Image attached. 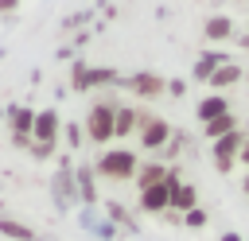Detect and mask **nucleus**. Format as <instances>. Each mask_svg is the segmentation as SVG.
<instances>
[{"label":"nucleus","instance_id":"1","mask_svg":"<svg viewBox=\"0 0 249 241\" xmlns=\"http://www.w3.org/2000/svg\"><path fill=\"white\" fill-rule=\"evenodd\" d=\"M136 167H140V155L132 148H105L93 163V171L109 183H132L136 179Z\"/></svg>","mask_w":249,"mask_h":241},{"label":"nucleus","instance_id":"2","mask_svg":"<svg viewBox=\"0 0 249 241\" xmlns=\"http://www.w3.org/2000/svg\"><path fill=\"white\" fill-rule=\"evenodd\" d=\"M113 120H117V105H113V101H93V105H89V113H86V120H82L86 140H89V144H97V148L113 144V140H117Z\"/></svg>","mask_w":249,"mask_h":241},{"label":"nucleus","instance_id":"3","mask_svg":"<svg viewBox=\"0 0 249 241\" xmlns=\"http://www.w3.org/2000/svg\"><path fill=\"white\" fill-rule=\"evenodd\" d=\"M136 136H140V148L144 152H163L167 148V140L175 136V128H171V120H163V117H152V113H140V128H136Z\"/></svg>","mask_w":249,"mask_h":241},{"label":"nucleus","instance_id":"4","mask_svg":"<svg viewBox=\"0 0 249 241\" xmlns=\"http://www.w3.org/2000/svg\"><path fill=\"white\" fill-rule=\"evenodd\" d=\"M121 86H124L132 97H140V101H156V97L167 93V78L156 74V70H136V74L121 78Z\"/></svg>","mask_w":249,"mask_h":241},{"label":"nucleus","instance_id":"5","mask_svg":"<svg viewBox=\"0 0 249 241\" xmlns=\"http://www.w3.org/2000/svg\"><path fill=\"white\" fill-rule=\"evenodd\" d=\"M241 144H245V132H241V128H233L230 136H222V140H214V148H210V159H214V167H218V175H226V171H233V163H237V155H241Z\"/></svg>","mask_w":249,"mask_h":241},{"label":"nucleus","instance_id":"6","mask_svg":"<svg viewBox=\"0 0 249 241\" xmlns=\"http://www.w3.org/2000/svg\"><path fill=\"white\" fill-rule=\"evenodd\" d=\"M58 136H62V117H58V109H39V113H35V124H31V140L58 144Z\"/></svg>","mask_w":249,"mask_h":241},{"label":"nucleus","instance_id":"7","mask_svg":"<svg viewBox=\"0 0 249 241\" xmlns=\"http://www.w3.org/2000/svg\"><path fill=\"white\" fill-rule=\"evenodd\" d=\"M140 210L144 214H167L171 210V179H163L156 187H144L140 190Z\"/></svg>","mask_w":249,"mask_h":241},{"label":"nucleus","instance_id":"8","mask_svg":"<svg viewBox=\"0 0 249 241\" xmlns=\"http://www.w3.org/2000/svg\"><path fill=\"white\" fill-rule=\"evenodd\" d=\"M167 179H171V214H187V210H195V206H198V190H195V183H183L175 171H171Z\"/></svg>","mask_w":249,"mask_h":241},{"label":"nucleus","instance_id":"9","mask_svg":"<svg viewBox=\"0 0 249 241\" xmlns=\"http://www.w3.org/2000/svg\"><path fill=\"white\" fill-rule=\"evenodd\" d=\"M54 198H58L62 206H70V202L78 198V179H74V171H70V159H66V155L58 159V171H54Z\"/></svg>","mask_w":249,"mask_h":241},{"label":"nucleus","instance_id":"10","mask_svg":"<svg viewBox=\"0 0 249 241\" xmlns=\"http://www.w3.org/2000/svg\"><path fill=\"white\" fill-rule=\"evenodd\" d=\"M237 82H245V66L230 58V62H222V66L210 74V82H206V86H210L214 93H222V89H230V86H237Z\"/></svg>","mask_w":249,"mask_h":241},{"label":"nucleus","instance_id":"11","mask_svg":"<svg viewBox=\"0 0 249 241\" xmlns=\"http://www.w3.org/2000/svg\"><path fill=\"white\" fill-rule=\"evenodd\" d=\"M202 39H206V43H226V39H233V19H230L226 12L206 16V23H202Z\"/></svg>","mask_w":249,"mask_h":241},{"label":"nucleus","instance_id":"12","mask_svg":"<svg viewBox=\"0 0 249 241\" xmlns=\"http://www.w3.org/2000/svg\"><path fill=\"white\" fill-rule=\"evenodd\" d=\"M167 175H171V167H167L163 159H148V163H140V167H136V179H132V183H136V190H144V187L163 183Z\"/></svg>","mask_w":249,"mask_h":241},{"label":"nucleus","instance_id":"13","mask_svg":"<svg viewBox=\"0 0 249 241\" xmlns=\"http://www.w3.org/2000/svg\"><path fill=\"white\" fill-rule=\"evenodd\" d=\"M222 113H230V97L226 93H206L198 105H195V117L206 124V120H214V117H222Z\"/></svg>","mask_w":249,"mask_h":241},{"label":"nucleus","instance_id":"14","mask_svg":"<svg viewBox=\"0 0 249 241\" xmlns=\"http://www.w3.org/2000/svg\"><path fill=\"white\" fill-rule=\"evenodd\" d=\"M31 124H35V109H31V105H12V109H8V128H12V136H31Z\"/></svg>","mask_w":249,"mask_h":241},{"label":"nucleus","instance_id":"15","mask_svg":"<svg viewBox=\"0 0 249 241\" xmlns=\"http://www.w3.org/2000/svg\"><path fill=\"white\" fill-rule=\"evenodd\" d=\"M222 62H230L226 51H202V54L195 58V78H198V82H210V74H214Z\"/></svg>","mask_w":249,"mask_h":241},{"label":"nucleus","instance_id":"16","mask_svg":"<svg viewBox=\"0 0 249 241\" xmlns=\"http://www.w3.org/2000/svg\"><path fill=\"white\" fill-rule=\"evenodd\" d=\"M136 128H140V109H132V105H117V120H113V132H117V140L132 136Z\"/></svg>","mask_w":249,"mask_h":241},{"label":"nucleus","instance_id":"17","mask_svg":"<svg viewBox=\"0 0 249 241\" xmlns=\"http://www.w3.org/2000/svg\"><path fill=\"white\" fill-rule=\"evenodd\" d=\"M233 128H237V117H233V109H230V113H222V117H214V120H206V124H202V136H206V140L214 144V140H222V136H230Z\"/></svg>","mask_w":249,"mask_h":241},{"label":"nucleus","instance_id":"18","mask_svg":"<svg viewBox=\"0 0 249 241\" xmlns=\"http://www.w3.org/2000/svg\"><path fill=\"white\" fill-rule=\"evenodd\" d=\"M74 179H78V202L93 206V202H97V187H93V167H89V163H82V167L74 171Z\"/></svg>","mask_w":249,"mask_h":241},{"label":"nucleus","instance_id":"19","mask_svg":"<svg viewBox=\"0 0 249 241\" xmlns=\"http://www.w3.org/2000/svg\"><path fill=\"white\" fill-rule=\"evenodd\" d=\"M0 233H4V237H12V241H39V233H35L31 225L16 222V218H0Z\"/></svg>","mask_w":249,"mask_h":241},{"label":"nucleus","instance_id":"20","mask_svg":"<svg viewBox=\"0 0 249 241\" xmlns=\"http://www.w3.org/2000/svg\"><path fill=\"white\" fill-rule=\"evenodd\" d=\"M70 86H74L78 93H86V89H93V66H89V62H74V74H70Z\"/></svg>","mask_w":249,"mask_h":241},{"label":"nucleus","instance_id":"21","mask_svg":"<svg viewBox=\"0 0 249 241\" xmlns=\"http://www.w3.org/2000/svg\"><path fill=\"white\" fill-rule=\"evenodd\" d=\"M179 222H183V225H191V229H202V225L210 222V214H206L202 206H195V210H187V214H179Z\"/></svg>","mask_w":249,"mask_h":241},{"label":"nucleus","instance_id":"22","mask_svg":"<svg viewBox=\"0 0 249 241\" xmlns=\"http://www.w3.org/2000/svg\"><path fill=\"white\" fill-rule=\"evenodd\" d=\"M54 148H58V144H43V140H31V148H27V152H31V159H51V155H54Z\"/></svg>","mask_w":249,"mask_h":241},{"label":"nucleus","instance_id":"23","mask_svg":"<svg viewBox=\"0 0 249 241\" xmlns=\"http://www.w3.org/2000/svg\"><path fill=\"white\" fill-rule=\"evenodd\" d=\"M62 128H66L70 148H82V144H86V128H82V124H62Z\"/></svg>","mask_w":249,"mask_h":241},{"label":"nucleus","instance_id":"24","mask_svg":"<svg viewBox=\"0 0 249 241\" xmlns=\"http://www.w3.org/2000/svg\"><path fill=\"white\" fill-rule=\"evenodd\" d=\"M109 218H113L117 225H124V222H128V210H124L121 202H109Z\"/></svg>","mask_w":249,"mask_h":241},{"label":"nucleus","instance_id":"25","mask_svg":"<svg viewBox=\"0 0 249 241\" xmlns=\"http://www.w3.org/2000/svg\"><path fill=\"white\" fill-rule=\"evenodd\" d=\"M167 93H171V97H183V93H187V86H183L179 78H171V82H167Z\"/></svg>","mask_w":249,"mask_h":241},{"label":"nucleus","instance_id":"26","mask_svg":"<svg viewBox=\"0 0 249 241\" xmlns=\"http://www.w3.org/2000/svg\"><path fill=\"white\" fill-rule=\"evenodd\" d=\"M19 8V0H0V16H12Z\"/></svg>","mask_w":249,"mask_h":241},{"label":"nucleus","instance_id":"27","mask_svg":"<svg viewBox=\"0 0 249 241\" xmlns=\"http://www.w3.org/2000/svg\"><path fill=\"white\" fill-rule=\"evenodd\" d=\"M237 163H245V167H249V136H245V144H241V155H237Z\"/></svg>","mask_w":249,"mask_h":241},{"label":"nucleus","instance_id":"28","mask_svg":"<svg viewBox=\"0 0 249 241\" xmlns=\"http://www.w3.org/2000/svg\"><path fill=\"white\" fill-rule=\"evenodd\" d=\"M222 241H241V237L237 233H222Z\"/></svg>","mask_w":249,"mask_h":241},{"label":"nucleus","instance_id":"29","mask_svg":"<svg viewBox=\"0 0 249 241\" xmlns=\"http://www.w3.org/2000/svg\"><path fill=\"white\" fill-rule=\"evenodd\" d=\"M241 190H245V198H249V175H245V179H241Z\"/></svg>","mask_w":249,"mask_h":241},{"label":"nucleus","instance_id":"30","mask_svg":"<svg viewBox=\"0 0 249 241\" xmlns=\"http://www.w3.org/2000/svg\"><path fill=\"white\" fill-rule=\"evenodd\" d=\"M245 82H249V70H245Z\"/></svg>","mask_w":249,"mask_h":241}]
</instances>
